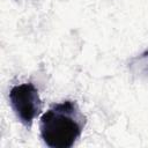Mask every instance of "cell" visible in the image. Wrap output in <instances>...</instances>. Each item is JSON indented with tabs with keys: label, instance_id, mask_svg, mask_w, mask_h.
<instances>
[{
	"label": "cell",
	"instance_id": "cell-1",
	"mask_svg": "<svg viewBox=\"0 0 148 148\" xmlns=\"http://www.w3.org/2000/svg\"><path fill=\"white\" fill-rule=\"evenodd\" d=\"M86 118L77 104L64 101L51 106L40 118V136L50 148H71L80 138Z\"/></svg>",
	"mask_w": 148,
	"mask_h": 148
},
{
	"label": "cell",
	"instance_id": "cell-2",
	"mask_svg": "<svg viewBox=\"0 0 148 148\" xmlns=\"http://www.w3.org/2000/svg\"><path fill=\"white\" fill-rule=\"evenodd\" d=\"M9 101L18 120L24 126L30 127L42 110L37 88L30 82L14 86L9 91Z\"/></svg>",
	"mask_w": 148,
	"mask_h": 148
}]
</instances>
